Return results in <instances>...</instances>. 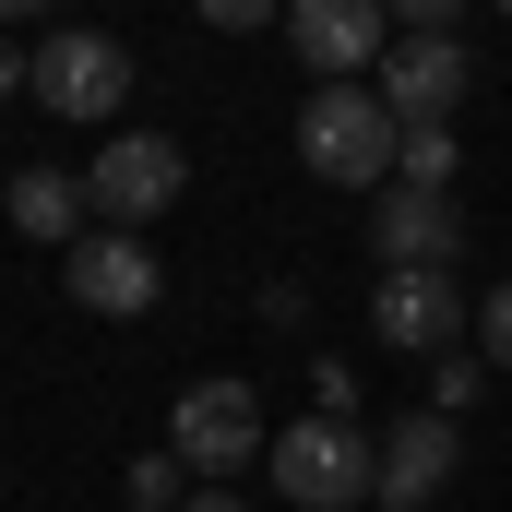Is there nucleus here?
Listing matches in <instances>:
<instances>
[{
	"label": "nucleus",
	"instance_id": "9",
	"mask_svg": "<svg viewBox=\"0 0 512 512\" xmlns=\"http://www.w3.org/2000/svg\"><path fill=\"white\" fill-rule=\"evenodd\" d=\"M370 251H382V274H405V262L453 274V251H465V203H453V191H405V179H393L382 203H370Z\"/></svg>",
	"mask_w": 512,
	"mask_h": 512
},
{
	"label": "nucleus",
	"instance_id": "13",
	"mask_svg": "<svg viewBox=\"0 0 512 512\" xmlns=\"http://www.w3.org/2000/svg\"><path fill=\"white\" fill-rule=\"evenodd\" d=\"M453 167H465L453 155V120H405V143H393V179L405 191H453Z\"/></svg>",
	"mask_w": 512,
	"mask_h": 512
},
{
	"label": "nucleus",
	"instance_id": "2",
	"mask_svg": "<svg viewBox=\"0 0 512 512\" xmlns=\"http://www.w3.org/2000/svg\"><path fill=\"white\" fill-rule=\"evenodd\" d=\"M274 489L298 512H358L382 501V441H358V417H298V429H274Z\"/></svg>",
	"mask_w": 512,
	"mask_h": 512
},
{
	"label": "nucleus",
	"instance_id": "4",
	"mask_svg": "<svg viewBox=\"0 0 512 512\" xmlns=\"http://www.w3.org/2000/svg\"><path fill=\"white\" fill-rule=\"evenodd\" d=\"M167 453H179L203 489H227L239 465H262V453H274V429H262V393H251V382H191L179 405H167Z\"/></svg>",
	"mask_w": 512,
	"mask_h": 512
},
{
	"label": "nucleus",
	"instance_id": "5",
	"mask_svg": "<svg viewBox=\"0 0 512 512\" xmlns=\"http://www.w3.org/2000/svg\"><path fill=\"white\" fill-rule=\"evenodd\" d=\"M179 179H191V155H179L167 131H108V143H96V167H84V203H96L108 227L143 239V227L179 203Z\"/></svg>",
	"mask_w": 512,
	"mask_h": 512
},
{
	"label": "nucleus",
	"instance_id": "12",
	"mask_svg": "<svg viewBox=\"0 0 512 512\" xmlns=\"http://www.w3.org/2000/svg\"><path fill=\"white\" fill-rule=\"evenodd\" d=\"M0 215H12V239H36V251H72V239H84V179H60V167H24V179L0 191Z\"/></svg>",
	"mask_w": 512,
	"mask_h": 512
},
{
	"label": "nucleus",
	"instance_id": "1",
	"mask_svg": "<svg viewBox=\"0 0 512 512\" xmlns=\"http://www.w3.org/2000/svg\"><path fill=\"white\" fill-rule=\"evenodd\" d=\"M393 143H405V120L382 108V84H310V108H298V167L310 179L393 191Z\"/></svg>",
	"mask_w": 512,
	"mask_h": 512
},
{
	"label": "nucleus",
	"instance_id": "6",
	"mask_svg": "<svg viewBox=\"0 0 512 512\" xmlns=\"http://www.w3.org/2000/svg\"><path fill=\"white\" fill-rule=\"evenodd\" d=\"M286 48L310 60V84H358V72H382L393 12L382 0H286Z\"/></svg>",
	"mask_w": 512,
	"mask_h": 512
},
{
	"label": "nucleus",
	"instance_id": "19",
	"mask_svg": "<svg viewBox=\"0 0 512 512\" xmlns=\"http://www.w3.org/2000/svg\"><path fill=\"white\" fill-rule=\"evenodd\" d=\"M346 405H358V382H346V370L322 358V370H310V417H346Z\"/></svg>",
	"mask_w": 512,
	"mask_h": 512
},
{
	"label": "nucleus",
	"instance_id": "20",
	"mask_svg": "<svg viewBox=\"0 0 512 512\" xmlns=\"http://www.w3.org/2000/svg\"><path fill=\"white\" fill-rule=\"evenodd\" d=\"M0 96H36V48L24 36H0Z\"/></svg>",
	"mask_w": 512,
	"mask_h": 512
},
{
	"label": "nucleus",
	"instance_id": "3",
	"mask_svg": "<svg viewBox=\"0 0 512 512\" xmlns=\"http://www.w3.org/2000/svg\"><path fill=\"white\" fill-rule=\"evenodd\" d=\"M36 108H48V120L108 131V120L131 108V48H120V36H96V24H48V36H36Z\"/></svg>",
	"mask_w": 512,
	"mask_h": 512
},
{
	"label": "nucleus",
	"instance_id": "23",
	"mask_svg": "<svg viewBox=\"0 0 512 512\" xmlns=\"http://www.w3.org/2000/svg\"><path fill=\"white\" fill-rule=\"evenodd\" d=\"M501 12H512V0H501Z\"/></svg>",
	"mask_w": 512,
	"mask_h": 512
},
{
	"label": "nucleus",
	"instance_id": "18",
	"mask_svg": "<svg viewBox=\"0 0 512 512\" xmlns=\"http://www.w3.org/2000/svg\"><path fill=\"white\" fill-rule=\"evenodd\" d=\"M382 12H393V36H453L465 0H382Z\"/></svg>",
	"mask_w": 512,
	"mask_h": 512
},
{
	"label": "nucleus",
	"instance_id": "21",
	"mask_svg": "<svg viewBox=\"0 0 512 512\" xmlns=\"http://www.w3.org/2000/svg\"><path fill=\"white\" fill-rule=\"evenodd\" d=\"M191 512H251V501H239V489H191Z\"/></svg>",
	"mask_w": 512,
	"mask_h": 512
},
{
	"label": "nucleus",
	"instance_id": "10",
	"mask_svg": "<svg viewBox=\"0 0 512 512\" xmlns=\"http://www.w3.org/2000/svg\"><path fill=\"white\" fill-rule=\"evenodd\" d=\"M453 465H465V417H441V405L393 417V441H382V512L441 501V489H453Z\"/></svg>",
	"mask_w": 512,
	"mask_h": 512
},
{
	"label": "nucleus",
	"instance_id": "7",
	"mask_svg": "<svg viewBox=\"0 0 512 512\" xmlns=\"http://www.w3.org/2000/svg\"><path fill=\"white\" fill-rule=\"evenodd\" d=\"M477 96V48L465 36H393L382 48V108L393 120H453Z\"/></svg>",
	"mask_w": 512,
	"mask_h": 512
},
{
	"label": "nucleus",
	"instance_id": "14",
	"mask_svg": "<svg viewBox=\"0 0 512 512\" xmlns=\"http://www.w3.org/2000/svg\"><path fill=\"white\" fill-rule=\"evenodd\" d=\"M131 512H191V465L179 453H143L131 465Z\"/></svg>",
	"mask_w": 512,
	"mask_h": 512
},
{
	"label": "nucleus",
	"instance_id": "15",
	"mask_svg": "<svg viewBox=\"0 0 512 512\" xmlns=\"http://www.w3.org/2000/svg\"><path fill=\"white\" fill-rule=\"evenodd\" d=\"M477 393H489V358H465V346H453V358H429V405H441V417H465Z\"/></svg>",
	"mask_w": 512,
	"mask_h": 512
},
{
	"label": "nucleus",
	"instance_id": "8",
	"mask_svg": "<svg viewBox=\"0 0 512 512\" xmlns=\"http://www.w3.org/2000/svg\"><path fill=\"white\" fill-rule=\"evenodd\" d=\"M370 334L405 346V358H453V334H465V298H453V274H429V262H405L370 286Z\"/></svg>",
	"mask_w": 512,
	"mask_h": 512
},
{
	"label": "nucleus",
	"instance_id": "16",
	"mask_svg": "<svg viewBox=\"0 0 512 512\" xmlns=\"http://www.w3.org/2000/svg\"><path fill=\"white\" fill-rule=\"evenodd\" d=\"M477 358H489V370H512V286H489V298H477Z\"/></svg>",
	"mask_w": 512,
	"mask_h": 512
},
{
	"label": "nucleus",
	"instance_id": "11",
	"mask_svg": "<svg viewBox=\"0 0 512 512\" xmlns=\"http://www.w3.org/2000/svg\"><path fill=\"white\" fill-rule=\"evenodd\" d=\"M72 298H84L96 322H143V310H155V251H143L131 227L72 239Z\"/></svg>",
	"mask_w": 512,
	"mask_h": 512
},
{
	"label": "nucleus",
	"instance_id": "22",
	"mask_svg": "<svg viewBox=\"0 0 512 512\" xmlns=\"http://www.w3.org/2000/svg\"><path fill=\"white\" fill-rule=\"evenodd\" d=\"M0 12H12V24H36V12H60V0H0Z\"/></svg>",
	"mask_w": 512,
	"mask_h": 512
},
{
	"label": "nucleus",
	"instance_id": "17",
	"mask_svg": "<svg viewBox=\"0 0 512 512\" xmlns=\"http://www.w3.org/2000/svg\"><path fill=\"white\" fill-rule=\"evenodd\" d=\"M215 36H251V24H286V0H191Z\"/></svg>",
	"mask_w": 512,
	"mask_h": 512
}]
</instances>
